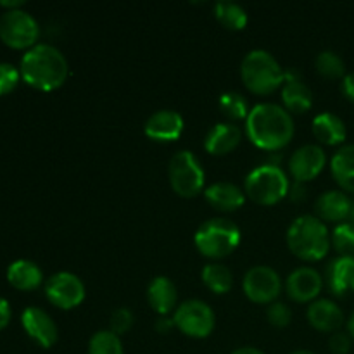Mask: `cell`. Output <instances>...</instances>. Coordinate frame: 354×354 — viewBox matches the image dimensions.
<instances>
[{"label": "cell", "mask_w": 354, "mask_h": 354, "mask_svg": "<svg viewBox=\"0 0 354 354\" xmlns=\"http://www.w3.org/2000/svg\"><path fill=\"white\" fill-rule=\"evenodd\" d=\"M169 183L182 197H196L203 192L206 175L199 159L190 151H180L171 158L168 166Z\"/></svg>", "instance_id": "cell-8"}, {"label": "cell", "mask_w": 354, "mask_h": 354, "mask_svg": "<svg viewBox=\"0 0 354 354\" xmlns=\"http://www.w3.org/2000/svg\"><path fill=\"white\" fill-rule=\"evenodd\" d=\"M175 327L192 339H204L214 330L216 317L213 308L201 299H189L175 311Z\"/></svg>", "instance_id": "cell-9"}, {"label": "cell", "mask_w": 354, "mask_h": 354, "mask_svg": "<svg viewBox=\"0 0 354 354\" xmlns=\"http://www.w3.org/2000/svg\"><path fill=\"white\" fill-rule=\"evenodd\" d=\"M242 289L249 301L256 304H272L282 290V280L273 268L265 265L252 266L242 280Z\"/></svg>", "instance_id": "cell-10"}, {"label": "cell", "mask_w": 354, "mask_h": 354, "mask_svg": "<svg viewBox=\"0 0 354 354\" xmlns=\"http://www.w3.org/2000/svg\"><path fill=\"white\" fill-rule=\"evenodd\" d=\"M313 135L325 145H341L348 137V128L337 114L320 113L313 120Z\"/></svg>", "instance_id": "cell-24"}, {"label": "cell", "mask_w": 354, "mask_h": 354, "mask_svg": "<svg viewBox=\"0 0 354 354\" xmlns=\"http://www.w3.org/2000/svg\"><path fill=\"white\" fill-rule=\"evenodd\" d=\"M290 354H315V353L308 351V349H299V351H294V353H290Z\"/></svg>", "instance_id": "cell-42"}, {"label": "cell", "mask_w": 354, "mask_h": 354, "mask_svg": "<svg viewBox=\"0 0 354 354\" xmlns=\"http://www.w3.org/2000/svg\"><path fill=\"white\" fill-rule=\"evenodd\" d=\"M203 282L214 294H227L234 286L232 272L221 263H211L203 268Z\"/></svg>", "instance_id": "cell-27"}, {"label": "cell", "mask_w": 354, "mask_h": 354, "mask_svg": "<svg viewBox=\"0 0 354 354\" xmlns=\"http://www.w3.org/2000/svg\"><path fill=\"white\" fill-rule=\"evenodd\" d=\"M351 220H353V225H354V203H353V209H351Z\"/></svg>", "instance_id": "cell-43"}, {"label": "cell", "mask_w": 354, "mask_h": 354, "mask_svg": "<svg viewBox=\"0 0 354 354\" xmlns=\"http://www.w3.org/2000/svg\"><path fill=\"white\" fill-rule=\"evenodd\" d=\"M214 16L227 30H242L248 24V12L244 7L230 0L214 3Z\"/></svg>", "instance_id": "cell-26"}, {"label": "cell", "mask_w": 354, "mask_h": 354, "mask_svg": "<svg viewBox=\"0 0 354 354\" xmlns=\"http://www.w3.org/2000/svg\"><path fill=\"white\" fill-rule=\"evenodd\" d=\"M21 324L28 337L33 339L40 348L48 349L57 342L59 330L50 315L41 308H26L21 315Z\"/></svg>", "instance_id": "cell-13"}, {"label": "cell", "mask_w": 354, "mask_h": 354, "mask_svg": "<svg viewBox=\"0 0 354 354\" xmlns=\"http://www.w3.org/2000/svg\"><path fill=\"white\" fill-rule=\"evenodd\" d=\"M21 80L19 68L9 62H0V97L7 95L17 86Z\"/></svg>", "instance_id": "cell-32"}, {"label": "cell", "mask_w": 354, "mask_h": 354, "mask_svg": "<svg viewBox=\"0 0 354 354\" xmlns=\"http://www.w3.org/2000/svg\"><path fill=\"white\" fill-rule=\"evenodd\" d=\"M196 248L206 258L221 259L235 251L241 244V230L227 218H211L196 232Z\"/></svg>", "instance_id": "cell-5"}, {"label": "cell", "mask_w": 354, "mask_h": 354, "mask_svg": "<svg viewBox=\"0 0 354 354\" xmlns=\"http://www.w3.org/2000/svg\"><path fill=\"white\" fill-rule=\"evenodd\" d=\"M332 248L339 252V256L354 259V225L341 223L334 228L330 235Z\"/></svg>", "instance_id": "cell-31"}, {"label": "cell", "mask_w": 354, "mask_h": 354, "mask_svg": "<svg viewBox=\"0 0 354 354\" xmlns=\"http://www.w3.org/2000/svg\"><path fill=\"white\" fill-rule=\"evenodd\" d=\"M289 249L304 261H320L330 249V234L320 218L313 214L297 216L287 230Z\"/></svg>", "instance_id": "cell-3"}, {"label": "cell", "mask_w": 354, "mask_h": 354, "mask_svg": "<svg viewBox=\"0 0 354 354\" xmlns=\"http://www.w3.org/2000/svg\"><path fill=\"white\" fill-rule=\"evenodd\" d=\"M283 107L290 113H306L313 106V92L303 82L296 69L286 71V80L282 86Z\"/></svg>", "instance_id": "cell-16"}, {"label": "cell", "mask_w": 354, "mask_h": 354, "mask_svg": "<svg viewBox=\"0 0 354 354\" xmlns=\"http://www.w3.org/2000/svg\"><path fill=\"white\" fill-rule=\"evenodd\" d=\"M147 299L152 310L158 315H168L169 311L175 310L178 292L176 286L168 279V277H156L147 289Z\"/></svg>", "instance_id": "cell-23"}, {"label": "cell", "mask_w": 354, "mask_h": 354, "mask_svg": "<svg viewBox=\"0 0 354 354\" xmlns=\"http://www.w3.org/2000/svg\"><path fill=\"white\" fill-rule=\"evenodd\" d=\"M171 327H175V322L169 320V318H159L158 322V332L165 334V332L171 330Z\"/></svg>", "instance_id": "cell-39"}, {"label": "cell", "mask_w": 354, "mask_h": 354, "mask_svg": "<svg viewBox=\"0 0 354 354\" xmlns=\"http://www.w3.org/2000/svg\"><path fill=\"white\" fill-rule=\"evenodd\" d=\"M6 275L7 282L14 289L24 290V292L38 289L41 280H44V273H41L40 266L37 263L30 261V259H17V261L10 263Z\"/></svg>", "instance_id": "cell-22"}, {"label": "cell", "mask_w": 354, "mask_h": 354, "mask_svg": "<svg viewBox=\"0 0 354 354\" xmlns=\"http://www.w3.org/2000/svg\"><path fill=\"white\" fill-rule=\"evenodd\" d=\"M248 137L263 151H280L294 137V120L286 107L273 102L256 104L245 120Z\"/></svg>", "instance_id": "cell-1"}, {"label": "cell", "mask_w": 354, "mask_h": 354, "mask_svg": "<svg viewBox=\"0 0 354 354\" xmlns=\"http://www.w3.org/2000/svg\"><path fill=\"white\" fill-rule=\"evenodd\" d=\"M131 327H133V315L128 308H118L111 315V332H114L116 335L127 334Z\"/></svg>", "instance_id": "cell-34"}, {"label": "cell", "mask_w": 354, "mask_h": 354, "mask_svg": "<svg viewBox=\"0 0 354 354\" xmlns=\"http://www.w3.org/2000/svg\"><path fill=\"white\" fill-rule=\"evenodd\" d=\"M40 38V26L30 12L23 9L6 10L0 16V40L14 50H30Z\"/></svg>", "instance_id": "cell-7"}, {"label": "cell", "mask_w": 354, "mask_h": 354, "mask_svg": "<svg viewBox=\"0 0 354 354\" xmlns=\"http://www.w3.org/2000/svg\"><path fill=\"white\" fill-rule=\"evenodd\" d=\"M353 203L342 190H327L315 201V213L322 221L339 223L351 218Z\"/></svg>", "instance_id": "cell-17"}, {"label": "cell", "mask_w": 354, "mask_h": 354, "mask_svg": "<svg viewBox=\"0 0 354 354\" xmlns=\"http://www.w3.org/2000/svg\"><path fill=\"white\" fill-rule=\"evenodd\" d=\"M10 317H12V311H10L9 301L0 297V330H3L9 325Z\"/></svg>", "instance_id": "cell-36"}, {"label": "cell", "mask_w": 354, "mask_h": 354, "mask_svg": "<svg viewBox=\"0 0 354 354\" xmlns=\"http://www.w3.org/2000/svg\"><path fill=\"white\" fill-rule=\"evenodd\" d=\"M324 287V279L311 266H299L294 270L286 282V290L289 297L296 303H313Z\"/></svg>", "instance_id": "cell-14"}, {"label": "cell", "mask_w": 354, "mask_h": 354, "mask_svg": "<svg viewBox=\"0 0 354 354\" xmlns=\"http://www.w3.org/2000/svg\"><path fill=\"white\" fill-rule=\"evenodd\" d=\"M144 131L151 140L173 142L183 131V118L176 111L161 109L151 114L144 124Z\"/></svg>", "instance_id": "cell-15"}, {"label": "cell", "mask_w": 354, "mask_h": 354, "mask_svg": "<svg viewBox=\"0 0 354 354\" xmlns=\"http://www.w3.org/2000/svg\"><path fill=\"white\" fill-rule=\"evenodd\" d=\"M308 322L318 332H334L341 330L344 325V313L341 306L330 299H317L308 306Z\"/></svg>", "instance_id": "cell-18"}, {"label": "cell", "mask_w": 354, "mask_h": 354, "mask_svg": "<svg viewBox=\"0 0 354 354\" xmlns=\"http://www.w3.org/2000/svg\"><path fill=\"white\" fill-rule=\"evenodd\" d=\"M232 354H265V353H263L261 349H258V348H251V346H245V348L235 349V351Z\"/></svg>", "instance_id": "cell-40"}, {"label": "cell", "mask_w": 354, "mask_h": 354, "mask_svg": "<svg viewBox=\"0 0 354 354\" xmlns=\"http://www.w3.org/2000/svg\"><path fill=\"white\" fill-rule=\"evenodd\" d=\"M24 6V0H0V7H3L6 10H17V9H23Z\"/></svg>", "instance_id": "cell-38"}, {"label": "cell", "mask_w": 354, "mask_h": 354, "mask_svg": "<svg viewBox=\"0 0 354 354\" xmlns=\"http://www.w3.org/2000/svg\"><path fill=\"white\" fill-rule=\"evenodd\" d=\"M330 171L342 190L354 194V144L342 145L332 156Z\"/></svg>", "instance_id": "cell-25"}, {"label": "cell", "mask_w": 354, "mask_h": 354, "mask_svg": "<svg viewBox=\"0 0 354 354\" xmlns=\"http://www.w3.org/2000/svg\"><path fill=\"white\" fill-rule=\"evenodd\" d=\"M327 165V154L317 144H308L292 152L289 159V171L297 183H306L317 178Z\"/></svg>", "instance_id": "cell-12"}, {"label": "cell", "mask_w": 354, "mask_h": 354, "mask_svg": "<svg viewBox=\"0 0 354 354\" xmlns=\"http://www.w3.org/2000/svg\"><path fill=\"white\" fill-rule=\"evenodd\" d=\"M315 66H317V71L328 80H337L346 76V62L342 61L341 55L334 50L320 52V54L317 55Z\"/></svg>", "instance_id": "cell-29"}, {"label": "cell", "mask_w": 354, "mask_h": 354, "mask_svg": "<svg viewBox=\"0 0 354 354\" xmlns=\"http://www.w3.org/2000/svg\"><path fill=\"white\" fill-rule=\"evenodd\" d=\"M242 140V131L234 123H216L206 135L204 147L213 156H225L234 151Z\"/></svg>", "instance_id": "cell-19"}, {"label": "cell", "mask_w": 354, "mask_h": 354, "mask_svg": "<svg viewBox=\"0 0 354 354\" xmlns=\"http://www.w3.org/2000/svg\"><path fill=\"white\" fill-rule=\"evenodd\" d=\"M45 297L61 310H73L85 299V283L69 272H59L45 283Z\"/></svg>", "instance_id": "cell-11"}, {"label": "cell", "mask_w": 354, "mask_h": 354, "mask_svg": "<svg viewBox=\"0 0 354 354\" xmlns=\"http://www.w3.org/2000/svg\"><path fill=\"white\" fill-rule=\"evenodd\" d=\"M353 348V339L348 332L337 330L328 339V349L334 354H348Z\"/></svg>", "instance_id": "cell-35"}, {"label": "cell", "mask_w": 354, "mask_h": 354, "mask_svg": "<svg viewBox=\"0 0 354 354\" xmlns=\"http://www.w3.org/2000/svg\"><path fill=\"white\" fill-rule=\"evenodd\" d=\"M266 317H268V322L273 325V327L283 328L290 324L292 320V313H290L289 306L286 303H280V301H275L268 306V311H266Z\"/></svg>", "instance_id": "cell-33"}, {"label": "cell", "mask_w": 354, "mask_h": 354, "mask_svg": "<svg viewBox=\"0 0 354 354\" xmlns=\"http://www.w3.org/2000/svg\"><path fill=\"white\" fill-rule=\"evenodd\" d=\"M327 287L334 296L344 297L351 290L354 280V259L346 256H337L332 259L325 272Z\"/></svg>", "instance_id": "cell-20"}, {"label": "cell", "mask_w": 354, "mask_h": 354, "mask_svg": "<svg viewBox=\"0 0 354 354\" xmlns=\"http://www.w3.org/2000/svg\"><path fill=\"white\" fill-rule=\"evenodd\" d=\"M220 109L232 121L248 120L249 113H251L248 100L239 92H225L220 97Z\"/></svg>", "instance_id": "cell-30"}, {"label": "cell", "mask_w": 354, "mask_h": 354, "mask_svg": "<svg viewBox=\"0 0 354 354\" xmlns=\"http://www.w3.org/2000/svg\"><path fill=\"white\" fill-rule=\"evenodd\" d=\"M21 80L26 85L41 92L62 86L69 75L68 59L54 45L37 44L33 48L24 52L19 64Z\"/></svg>", "instance_id": "cell-2"}, {"label": "cell", "mask_w": 354, "mask_h": 354, "mask_svg": "<svg viewBox=\"0 0 354 354\" xmlns=\"http://www.w3.org/2000/svg\"><path fill=\"white\" fill-rule=\"evenodd\" d=\"M204 197L214 209L220 211H237L245 203V192L230 182L213 183L204 190Z\"/></svg>", "instance_id": "cell-21"}, {"label": "cell", "mask_w": 354, "mask_h": 354, "mask_svg": "<svg viewBox=\"0 0 354 354\" xmlns=\"http://www.w3.org/2000/svg\"><path fill=\"white\" fill-rule=\"evenodd\" d=\"M241 76L248 90L258 95H268L283 85L286 71L268 50L254 48L242 59Z\"/></svg>", "instance_id": "cell-4"}, {"label": "cell", "mask_w": 354, "mask_h": 354, "mask_svg": "<svg viewBox=\"0 0 354 354\" xmlns=\"http://www.w3.org/2000/svg\"><path fill=\"white\" fill-rule=\"evenodd\" d=\"M289 190V176L279 165H261L245 176V194L261 206L280 203Z\"/></svg>", "instance_id": "cell-6"}, {"label": "cell", "mask_w": 354, "mask_h": 354, "mask_svg": "<svg viewBox=\"0 0 354 354\" xmlns=\"http://www.w3.org/2000/svg\"><path fill=\"white\" fill-rule=\"evenodd\" d=\"M88 354H124L120 335L111 330H99L90 337Z\"/></svg>", "instance_id": "cell-28"}, {"label": "cell", "mask_w": 354, "mask_h": 354, "mask_svg": "<svg viewBox=\"0 0 354 354\" xmlns=\"http://www.w3.org/2000/svg\"><path fill=\"white\" fill-rule=\"evenodd\" d=\"M341 88H342V93H344L346 99L354 102V71L348 73V75L342 78Z\"/></svg>", "instance_id": "cell-37"}, {"label": "cell", "mask_w": 354, "mask_h": 354, "mask_svg": "<svg viewBox=\"0 0 354 354\" xmlns=\"http://www.w3.org/2000/svg\"><path fill=\"white\" fill-rule=\"evenodd\" d=\"M348 334L351 335V339L354 342V311H353V315L349 317V320H348Z\"/></svg>", "instance_id": "cell-41"}, {"label": "cell", "mask_w": 354, "mask_h": 354, "mask_svg": "<svg viewBox=\"0 0 354 354\" xmlns=\"http://www.w3.org/2000/svg\"><path fill=\"white\" fill-rule=\"evenodd\" d=\"M351 290L354 292V280H353V286H351Z\"/></svg>", "instance_id": "cell-44"}]
</instances>
